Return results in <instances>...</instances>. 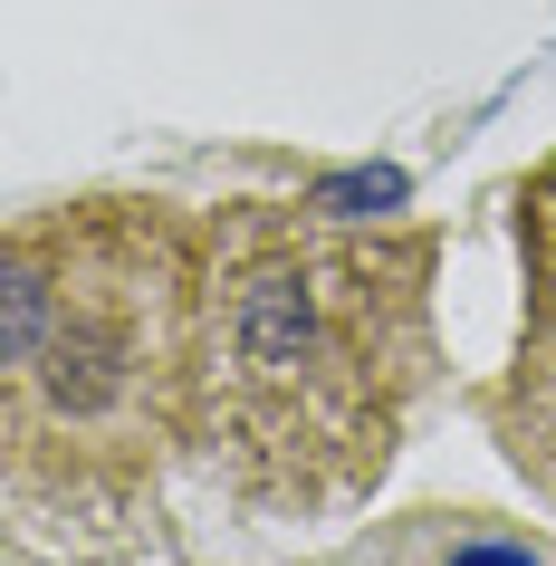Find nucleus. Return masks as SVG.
<instances>
[{
  "label": "nucleus",
  "mask_w": 556,
  "mask_h": 566,
  "mask_svg": "<svg viewBox=\"0 0 556 566\" xmlns=\"http://www.w3.org/2000/svg\"><path fill=\"white\" fill-rule=\"evenodd\" d=\"M307 327H317V307H307V289H297V279H269V289H250V307H240V346H250L260 365L297 356V346H307Z\"/></svg>",
  "instance_id": "obj_1"
},
{
  "label": "nucleus",
  "mask_w": 556,
  "mask_h": 566,
  "mask_svg": "<svg viewBox=\"0 0 556 566\" xmlns=\"http://www.w3.org/2000/svg\"><path fill=\"white\" fill-rule=\"evenodd\" d=\"M30 356H39V279L20 269L10 279V365H30Z\"/></svg>",
  "instance_id": "obj_2"
},
{
  "label": "nucleus",
  "mask_w": 556,
  "mask_h": 566,
  "mask_svg": "<svg viewBox=\"0 0 556 566\" xmlns=\"http://www.w3.org/2000/svg\"><path fill=\"white\" fill-rule=\"evenodd\" d=\"M403 192V174H346V182H326V202L336 211H365V202H394Z\"/></svg>",
  "instance_id": "obj_3"
},
{
  "label": "nucleus",
  "mask_w": 556,
  "mask_h": 566,
  "mask_svg": "<svg viewBox=\"0 0 556 566\" xmlns=\"http://www.w3.org/2000/svg\"><path fill=\"white\" fill-rule=\"evenodd\" d=\"M451 566H537V557H527V547H461Z\"/></svg>",
  "instance_id": "obj_4"
}]
</instances>
